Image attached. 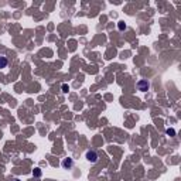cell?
<instances>
[{
  "instance_id": "6da1fadb",
  "label": "cell",
  "mask_w": 181,
  "mask_h": 181,
  "mask_svg": "<svg viewBox=\"0 0 181 181\" xmlns=\"http://www.w3.org/2000/svg\"><path fill=\"white\" fill-rule=\"evenodd\" d=\"M98 153L96 151H94V150H89V151H87V160L88 161H91V163H96L98 161Z\"/></svg>"
},
{
  "instance_id": "7a4b0ae2",
  "label": "cell",
  "mask_w": 181,
  "mask_h": 181,
  "mask_svg": "<svg viewBox=\"0 0 181 181\" xmlns=\"http://www.w3.org/2000/svg\"><path fill=\"white\" fill-rule=\"evenodd\" d=\"M137 88H139V91L146 92V91L150 88V84L147 82V81H144V79H143V81H139V82H137Z\"/></svg>"
},
{
  "instance_id": "3957f363",
  "label": "cell",
  "mask_w": 181,
  "mask_h": 181,
  "mask_svg": "<svg viewBox=\"0 0 181 181\" xmlns=\"http://www.w3.org/2000/svg\"><path fill=\"white\" fill-rule=\"evenodd\" d=\"M72 164H74V161H72V158H65L62 161V167L64 168H67V170H70L72 167Z\"/></svg>"
},
{
  "instance_id": "277c9868",
  "label": "cell",
  "mask_w": 181,
  "mask_h": 181,
  "mask_svg": "<svg viewBox=\"0 0 181 181\" xmlns=\"http://www.w3.org/2000/svg\"><path fill=\"white\" fill-rule=\"evenodd\" d=\"M7 67V58L6 57H0V70Z\"/></svg>"
},
{
  "instance_id": "5b68a950",
  "label": "cell",
  "mask_w": 181,
  "mask_h": 181,
  "mask_svg": "<svg viewBox=\"0 0 181 181\" xmlns=\"http://www.w3.org/2000/svg\"><path fill=\"white\" fill-rule=\"evenodd\" d=\"M118 27H119V30H125V28H126V24L123 23V21H120V23L118 24Z\"/></svg>"
},
{
  "instance_id": "8992f818",
  "label": "cell",
  "mask_w": 181,
  "mask_h": 181,
  "mask_svg": "<svg viewBox=\"0 0 181 181\" xmlns=\"http://www.w3.org/2000/svg\"><path fill=\"white\" fill-rule=\"evenodd\" d=\"M33 175H35V177H40V175H41V171H40L38 168H35V170L33 171Z\"/></svg>"
},
{
  "instance_id": "52a82bcc",
  "label": "cell",
  "mask_w": 181,
  "mask_h": 181,
  "mask_svg": "<svg viewBox=\"0 0 181 181\" xmlns=\"http://www.w3.org/2000/svg\"><path fill=\"white\" fill-rule=\"evenodd\" d=\"M167 134H171V136H174V134H175V132H174L173 129H167Z\"/></svg>"
},
{
  "instance_id": "ba28073f",
  "label": "cell",
  "mask_w": 181,
  "mask_h": 181,
  "mask_svg": "<svg viewBox=\"0 0 181 181\" xmlns=\"http://www.w3.org/2000/svg\"><path fill=\"white\" fill-rule=\"evenodd\" d=\"M68 89H70V88H68V85H67V84H64V85H62V91H64V92H68Z\"/></svg>"
},
{
  "instance_id": "9c48e42d",
  "label": "cell",
  "mask_w": 181,
  "mask_h": 181,
  "mask_svg": "<svg viewBox=\"0 0 181 181\" xmlns=\"http://www.w3.org/2000/svg\"><path fill=\"white\" fill-rule=\"evenodd\" d=\"M11 181H20V180H18V178H13V180H11Z\"/></svg>"
}]
</instances>
